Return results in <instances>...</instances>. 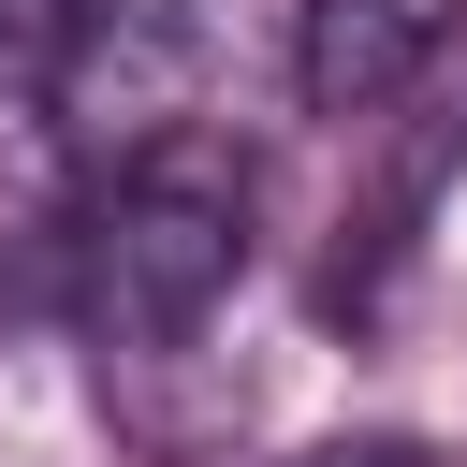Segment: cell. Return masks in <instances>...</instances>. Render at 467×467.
I'll use <instances>...</instances> for the list:
<instances>
[{
    "mask_svg": "<svg viewBox=\"0 0 467 467\" xmlns=\"http://www.w3.org/2000/svg\"><path fill=\"white\" fill-rule=\"evenodd\" d=\"M73 15H88V0H0V44H44V58H58Z\"/></svg>",
    "mask_w": 467,
    "mask_h": 467,
    "instance_id": "4",
    "label": "cell"
},
{
    "mask_svg": "<svg viewBox=\"0 0 467 467\" xmlns=\"http://www.w3.org/2000/svg\"><path fill=\"white\" fill-rule=\"evenodd\" d=\"M58 131H73V161H102V175L190 146V15L88 0V15L58 29Z\"/></svg>",
    "mask_w": 467,
    "mask_h": 467,
    "instance_id": "2",
    "label": "cell"
},
{
    "mask_svg": "<svg viewBox=\"0 0 467 467\" xmlns=\"http://www.w3.org/2000/svg\"><path fill=\"white\" fill-rule=\"evenodd\" d=\"M306 467H423L409 438H336V452H306Z\"/></svg>",
    "mask_w": 467,
    "mask_h": 467,
    "instance_id": "5",
    "label": "cell"
},
{
    "mask_svg": "<svg viewBox=\"0 0 467 467\" xmlns=\"http://www.w3.org/2000/svg\"><path fill=\"white\" fill-rule=\"evenodd\" d=\"M234 277H248V175H219V161H190V146L102 175L88 219H73V306H88L102 350H175V336H204V321L234 306Z\"/></svg>",
    "mask_w": 467,
    "mask_h": 467,
    "instance_id": "1",
    "label": "cell"
},
{
    "mask_svg": "<svg viewBox=\"0 0 467 467\" xmlns=\"http://www.w3.org/2000/svg\"><path fill=\"white\" fill-rule=\"evenodd\" d=\"M452 29H467V0H306V102L321 117H379Z\"/></svg>",
    "mask_w": 467,
    "mask_h": 467,
    "instance_id": "3",
    "label": "cell"
}]
</instances>
